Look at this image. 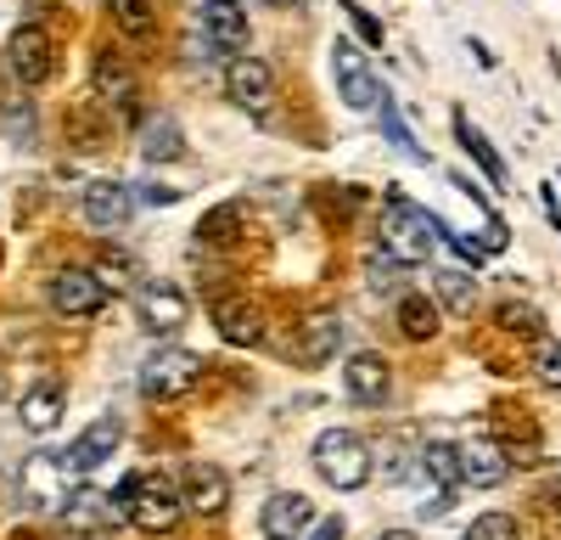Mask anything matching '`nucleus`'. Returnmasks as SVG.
<instances>
[{"mask_svg":"<svg viewBox=\"0 0 561 540\" xmlns=\"http://www.w3.org/2000/svg\"><path fill=\"white\" fill-rule=\"evenodd\" d=\"M365 270H370V288H388V282H399V270H404V265H399L388 248H377V254L365 259Z\"/></svg>","mask_w":561,"mask_h":540,"instance_id":"35","label":"nucleus"},{"mask_svg":"<svg viewBox=\"0 0 561 540\" xmlns=\"http://www.w3.org/2000/svg\"><path fill=\"white\" fill-rule=\"evenodd\" d=\"M185 513V490L169 473H140L135 484V502H129V524L147 529V535H169Z\"/></svg>","mask_w":561,"mask_h":540,"instance_id":"4","label":"nucleus"},{"mask_svg":"<svg viewBox=\"0 0 561 540\" xmlns=\"http://www.w3.org/2000/svg\"><path fill=\"white\" fill-rule=\"evenodd\" d=\"M7 68H12V79H18L23 90L45 85V79L57 74V45H51V34L34 29V23H23V29L7 40Z\"/></svg>","mask_w":561,"mask_h":540,"instance_id":"7","label":"nucleus"},{"mask_svg":"<svg viewBox=\"0 0 561 540\" xmlns=\"http://www.w3.org/2000/svg\"><path fill=\"white\" fill-rule=\"evenodd\" d=\"M73 468L62 462V450H34L23 462V502L34 513H62L73 502Z\"/></svg>","mask_w":561,"mask_h":540,"instance_id":"3","label":"nucleus"},{"mask_svg":"<svg viewBox=\"0 0 561 540\" xmlns=\"http://www.w3.org/2000/svg\"><path fill=\"white\" fill-rule=\"evenodd\" d=\"M62 423V389L57 383H39L23 394V428L28 434H51Z\"/></svg>","mask_w":561,"mask_h":540,"instance_id":"25","label":"nucleus"},{"mask_svg":"<svg viewBox=\"0 0 561 540\" xmlns=\"http://www.w3.org/2000/svg\"><path fill=\"white\" fill-rule=\"evenodd\" d=\"M314 473L332 490H359L370 479V445L354 428H325L314 439Z\"/></svg>","mask_w":561,"mask_h":540,"instance_id":"2","label":"nucleus"},{"mask_svg":"<svg viewBox=\"0 0 561 540\" xmlns=\"http://www.w3.org/2000/svg\"><path fill=\"white\" fill-rule=\"evenodd\" d=\"M140 198H147V203H174V198H180V187H147Z\"/></svg>","mask_w":561,"mask_h":540,"instance_id":"40","label":"nucleus"},{"mask_svg":"<svg viewBox=\"0 0 561 540\" xmlns=\"http://www.w3.org/2000/svg\"><path fill=\"white\" fill-rule=\"evenodd\" d=\"M332 74H337V90H343V102L354 113H377L382 108V85H377V74H370V63H365V52L354 40L332 45Z\"/></svg>","mask_w":561,"mask_h":540,"instance_id":"6","label":"nucleus"},{"mask_svg":"<svg viewBox=\"0 0 561 540\" xmlns=\"http://www.w3.org/2000/svg\"><path fill=\"white\" fill-rule=\"evenodd\" d=\"M343 535H348V524H343V518H320L304 540H343Z\"/></svg>","mask_w":561,"mask_h":540,"instance_id":"37","label":"nucleus"},{"mask_svg":"<svg viewBox=\"0 0 561 540\" xmlns=\"http://www.w3.org/2000/svg\"><path fill=\"white\" fill-rule=\"evenodd\" d=\"M438 299H427V293H404L399 299V327H404V338H415V344H427V338H438Z\"/></svg>","mask_w":561,"mask_h":540,"instance_id":"24","label":"nucleus"},{"mask_svg":"<svg viewBox=\"0 0 561 540\" xmlns=\"http://www.w3.org/2000/svg\"><path fill=\"white\" fill-rule=\"evenodd\" d=\"M438 299L449 310H466V304H472V277H460V270H438Z\"/></svg>","mask_w":561,"mask_h":540,"instance_id":"33","label":"nucleus"},{"mask_svg":"<svg viewBox=\"0 0 561 540\" xmlns=\"http://www.w3.org/2000/svg\"><path fill=\"white\" fill-rule=\"evenodd\" d=\"M455 135H460V147H466V158H472L483 175H489V187H505V180H511V169H505V158L494 153V142H489V135L472 124V119H466V113H455Z\"/></svg>","mask_w":561,"mask_h":540,"instance_id":"22","label":"nucleus"},{"mask_svg":"<svg viewBox=\"0 0 561 540\" xmlns=\"http://www.w3.org/2000/svg\"><path fill=\"white\" fill-rule=\"evenodd\" d=\"M79 214H84V225H96V232H118L135 214V187H124V180H90L84 198H79Z\"/></svg>","mask_w":561,"mask_h":540,"instance_id":"11","label":"nucleus"},{"mask_svg":"<svg viewBox=\"0 0 561 540\" xmlns=\"http://www.w3.org/2000/svg\"><path fill=\"white\" fill-rule=\"evenodd\" d=\"M382 540H415V535H410V529H388Z\"/></svg>","mask_w":561,"mask_h":540,"instance_id":"41","label":"nucleus"},{"mask_svg":"<svg viewBox=\"0 0 561 540\" xmlns=\"http://www.w3.org/2000/svg\"><path fill=\"white\" fill-rule=\"evenodd\" d=\"M309 524H314V502H309V495H293V490L270 495L264 513H259L264 540H304V535H309Z\"/></svg>","mask_w":561,"mask_h":540,"instance_id":"16","label":"nucleus"},{"mask_svg":"<svg viewBox=\"0 0 561 540\" xmlns=\"http://www.w3.org/2000/svg\"><path fill=\"white\" fill-rule=\"evenodd\" d=\"M556 507H561V484H556Z\"/></svg>","mask_w":561,"mask_h":540,"instance_id":"43","label":"nucleus"},{"mask_svg":"<svg viewBox=\"0 0 561 540\" xmlns=\"http://www.w3.org/2000/svg\"><path fill=\"white\" fill-rule=\"evenodd\" d=\"M135 315L147 333H180L185 322H192V299H185L174 282H135Z\"/></svg>","mask_w":561,"mask_h":540,"instance_id":"8","label":"nucleus"},{"mask_svg":"<svg viewBox=\"0 0 561 540\" xmlns=\"http://www.w3.org/2000/svg\"><path fill=\"white\" fill-rule=\"evenodd\" d=\"M208 310H214V333H219L225 344L253 349V344L264 338V315H259V304H253V299L225 293V299H208Z\"/></svg>","mask_w":561,"mask_h":540,"instance_id":"13","label":"nucleus"},{"mask_svg":"<svg viewBox=\"0 0 561 540\" xmlns=\"http://www.w3.org/2000/svg\"><path fill=\"white\" fill-rule=\"evenodd\" d=\"M185 507H192V513H225L230 507V479L214 468V462H192V468H185Z\"/></svg>","mask_w":561,"mask_h":540,"instance_id":"20","label":"nucleus"},{"mask_svg":"<svg viewBox=\"0 0 561 540\" xmlns=\"http://www.w3.org/2000/svg\"><path fill=\"white\" fill-rule=\"evenodd\" d=\"M539 203H545L550 225H556V232H561V203H556V187H539Z\"/></svg>","mask_w":561,"mask_h":540,"instance_id":"38","label":"nucleus"},{"mask_svg":"<svg viewBox=\"0 0 561 540\" xmlns=\"http://www.w3.org/2000/svg\"><path fill=\"white\" fill-rule=\"evenodd\" d=\"M90 270H96V277H102L107 288H129V282H135V265H129L118 248H102V259L90 265Z\"/></svg>","mask_w":561,"mask_h":540,"instance_id":"31","label":"nucleus"},{"mask_svg":"<svg viewBox=\"0 0 561 540\" xmlns=\"http://www.w3.org/2000/svg\"><path fill=\"white\" fill-rule=\"evenodd\" d=\"M421 473H427L438 490H455L460 484V445H449V439L421 445Z\"/></svg>","mask_w":561,"mask_h":540,"instance_id":"26","label":"nucleus"},{"mask_svg":"<svg viewBox=\"0 0 561 540\" xmlns=\"http://www.w3.org/2000/svg\"><path fill=\"white\" fill-rule=\"evenodd\" d=\"M225 97L242 113H264L275 102V68L264 57H230L225 63Z\"/></svg>","mask_w":561,"mask_h":540,"instance_id":"9","label":"nucleus"},{"mask_svg":"<svg viewBox=\"0 0 561 540\" xmlns=\"http://www.w3.org/2000/svg\"><path fill=\"white\" fill-rule=\"evenodd\" d=\"M140 158L147 164H169V158H185V130L174 119H152L147 130H140Z\"/></svg>","mask_w":561,"mask_h":540,"instance_id":"23","label":"nucleus"},{"mask_svg":"<svg viewBox=\"0 0 561 540\" xmlns=\"http://www.w3.org/2000/svg\"><path fill=\"white\" fill-rule=\"evenodd\" d=\"M466 52H472V57H478V68H494V52H489V45H483V40H466Z\"/></svg>","mask_w":561,"mask_h":540,"instance_id":"39","label":"nucleus"},{"mask_svg":"<svg viewBox=\"0 0 561 540\" xmlns=\"http://www.w3.org/2000/svg\"><path fill=\"white\" fill-rule=\"evenodd\" d=\"M107 12H113V23L124 29V40H152V34H158L152 0H107Z\"/></svg>","mask_w":561,"mask_h":540,"instance_id":"28","label":"nucleus"},{"mask_svg":"<svg viewBox=\"0 0 561 540\" xmlns=\"http://www.w3.org/2000/svg\"><path fill=\"white\" fill-rule=\"evenodd\" d=\"M377 113H382V135H388V142H393V147H399V153H404L410 164H433V153L415 142V130L404 124V113H399V108H393L388 97H382V108H377Z\"/></svg>","mask_w":561,"mask_h":540,"instance_id":"29","label":"nucleus"},{"mask_svg":"<svg viewBox=\"0 0 561 540\" xmlns=\"http://www.w3.org/2000/svg\"><path fill=\"white\" fill-rule=\"evenodd\" d=\"M556 187H561V175H556Z\"/></svg>","mask_w":561,"mask_h":540,"instance_id":"44","label":"nucleus"},{"mask_svg":"<svg viewBox=\"0 0 561 540\" xmlns=\"http://www.w3.org/2000/svg\"><path fill=\"white\" fill-rule=\"evenodd\" d=\"M494 322H500L505 333H539V310H534V304H500Z\"/></svg>","mask_w":561,"mask_h":540,"instance_id":"34","label":"nucleus"},{"mask_svg":"<svg viewBox=\"0 0 561 540\" xmlns=\"http://www.w3.org/2000/svg\"><path fill=\"white\" fill-rule=\"evenodd\" d=\"M534 378H539L545 389H561V344H556V338H539V349H534Z\"/></svg>","mask_w":561,"mask_h":540,"instance_id":"30","label":"nucleus"},{"mask_svg":"<svg viewBox=\"0 0 561 540\" xmlns=\"http://www.w3.org/2000/svg\"><path fill=\"white\" fill-rule=\"evenodd\" d=\"M343 349V322L337 315H304L298 333H293V355L304 360V367H325Z\"/></svg>","mask_w":561,"mask_h":540,"instance_id":"17","label":"nucleus"},{"mask_svg":"<svg viewBox=\"0 0 561 540\" xmlns=\"http://www.w3.org/2000/svg\"><path fill=\"white\" fill-rule=\"evenodd\" d=\"M466 540H517V518H505V513H483L472 529H466Z\"/></svg>","mask_w":561,"mask_h":540,"instance_id":"32","label":"nucleus"},{"mask_svg":"<svg viewBox=\"0 0 561 540\" xmlns=\"http://www.w3.org/2000/svg\"><path fill=\"white\" fill-rule=\"evenodd\" d=\"M505 473H511L505 445H494V439L460 445V484H472V490H494V484H505Z\"/></svg>","mask_w":561,"mask_h":540,"instance_id":"19","label":"nucleus"},{"mask_svg":"<svg viewBox=\"0 0 561 540\" xmlns=\"http://www.w3.org/2000/svg\"><path fill=\"white\" fill-rule=\"evenodd\" d=\"M433 243H444V220L427 214L421 203H410L404 192H393L388 198V214H382V248L410 270V265H421V259L433 254Z\"/></svg>","mask_w":561,"mask_h":540,"instance_id":"1","label":"nucleus"},{"mask_svg":"<svg viewBox=\"0 0 561 540\" xmlns=\"http://www.w3.org/2000/svg\"><path fill=\"white\" fill-rule=\"evenodd\" d=\"M90 85H96V97L113 113H135V102H140V79H135V68L118 52H96V63H90Z\"/></svg>","mask_w":561,"mask_h":540,"instance_id":"15","label":"nucleus"},{"mask_svg":"<svg viewBox=\"0 0 561 540\" xmlns=\"http://www.w3.org/2000/svg\"><path fill=\"white\" fill-rule=\"evenodd\" d=\"M343 389H348V400H359V405H382V400H388V360H382L377 349L348 355Z\"/></svg>","mask_w":561,"mask_h":540,"instance_id":"18","label":"nucleus"},{"mask_svg":"<svg viewBox=\"0 0 561 540\" xmlns=\"http://www.w3.org/2000/svg\"><path fill=\"white\" fill-rule=\"evenodd\" d=\"M118 445H124V417H113V412H107V417H96V423H90V428L62 450V462H68L73 473H96Z\"/></svg>","mask_w":561,"mask_h":540,"instance_id":"14","label":"nucleus"},{"mask_svg":"<svg viewBox=\"0 0 561 540\" xmlns=\"http://www.w3.org/2000/svg\"><path fill=\"white\" fill-rule=\"evenodd\" d=\"M102 304H107V282L96 270H62V277H51V310L68 315V322H90V315H102Z\"/></svg>","mask_w":561,"mask_h":540,"instance_id":"10","label":"nucleus"},{"mask_svg":"<svg viewBox=\"0 0 561 540\" xmlns=\"http://www.w3.org/2000/svg\"><path fill=\"white\" fill-rule=\"evenodd\" d=\"M197 23H203V34L214 40V52H225V57H242L248 52V12H242V0H203L197 7Z\"/></svg>","mask_w":561,"mask_h":540,"instance_id":"12","label":"nucleus"},{"mask_svg":"<svg viewBox=\"0 0 561 540\" xmlns=\"http://www.w3.org/2000/svg\"><path fill=\"white\" fill-rule=\"evenodd\" d=\"M203 378V360L192 349H152L147 360H140V394L147 400H180L185 389H192Z\"/></svg>","mask_w":561,"mask_h":540,"instance_id":"5","label":"nucleus"},{"mask_svg":"<svg viewBox=\"0 0 561 540\" xmlns=\"http://www.w3.org/2000/svg\"><path fill=\"white\" fill-rule=\"evenodd\" d=\"M242 220H248L242 203H214L203 214V225H197V243H237L242 237Z\"/></svg>","mask_w":561,"mask_h":540,"instance_id":"27","label":"nucleus"},{"mask_svg":"<svg viewBox=\"0 0 561 540\" xmlns=\"http://www.w3.org/2000/svg\"><path fill=\"white\" fill-rule=\"evenodd\" d=\"M343 12H348V23L359 29V40H365V45H382V23L370 18V12L359 7V0H343Z\"/></svg>","mask_w":561,"mask_h":540,"instance_id":"36","label":"nucleus"},{"mask_svg":"<svg viewBox=\"0 0 561 540\" xmlns=\"http://www.w3.org/2000/svg\"><path fill=\"white\" fill-rule=\"evenodd\" d=\"M270 7H280V12H293V7H298V0H270Z\"/></svg>","mask_w":561,"mask_h":540,"instance_id":"42","label":"nucleus"},{"mask_svg":"<svg viewBox=\"0 0 561 540\" xmlns=\"http://www.w3.org/2000/svg\"><path fill=\"white\" fill-rule=\"evenodd\" d=\"M124 513L113 507V495H96V490H79L73 502L62 507V524L68 529H79V535H102V529H113Z\"/></svg>","mask_w":561,"mask_h":540,"instance_id":"21","label":"nucleus"}]
</instances>
